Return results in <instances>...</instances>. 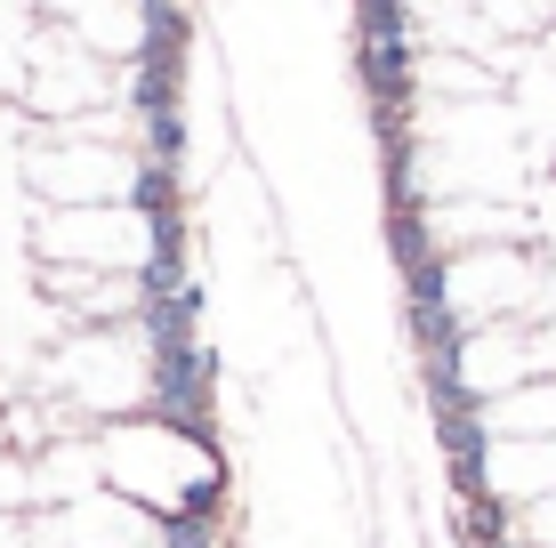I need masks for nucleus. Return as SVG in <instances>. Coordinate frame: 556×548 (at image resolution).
<instances>
[{"instance_id": "nucleus-2", "label": "nucleus", "mask_w": 556, "mask_h": 548, "mask_svg": "<svg viewBox=\"0 0 556 548\" xmlns=\"http://www.w3.org/2000/svg\"><path fill=\"white\" fill-rule=\"evenodd\" d=\"M404 73H412V49L404 41H371V49H363V81H371L388 105H404Z\"/></svg>"}, {"instance_id": "nucleus-1", "label": "nucleus", "mask_w": 556, "mask_h": 548, "mask_svg": "<svg viewBox=\"0 0 556 548\" xmlns=\"http://www.w3.org/2000/svg\"><path fill=\"white\" fill-rule=\"evenodd\" d=\"M459 331H468V323H459V315H452L435 291H428V298H412V339L435 355V364H452V355H459Z\"/></svg>"}, {"instance_id": "nucleus-3", "label": "nucleus", "mask_w": 556, "mask_h": 548, "mask_svg": "<svg viewBox=\"0 0 556 548\" xmlns=\"http://www.w3.org/2000/svg\"><path fill=\"white\" fill-rule=\"evenodd\" d=\"M459 533H468V548H501V533H508V508L492 500V493L459 500Z\"/></svg>"}, {"instance_id": "nucleus-4", "label": "nucleus", "mask_w": 556, "mask_h": 548, "mask_svg": "<svg viewBox=\"0 0 556 548\" xmlns=\"http://www.w3.org/2000/svg\"><path fill=\"white\" fill-rule=\"evenodd\" d=\"M501 548H516V540H501Z\"/></svg>"}]
</instances>
